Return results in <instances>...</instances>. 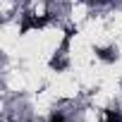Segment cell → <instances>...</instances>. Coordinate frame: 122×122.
I'll return each mask as SVG.
<instances>
[{
	"label": "cell",
	"mask_w": 122,
	"mask_h": 122,
	"mask_svg": "<svg viewBox=\"0 0 122 122\" xmlns=\"http://www.w3.org/2000/svg\"><path fill=\"white\" fill-rule=\"evenodd\" d=\"M50 22L48 15H22V22H19V34H29L31 29H43L46 24Z\"/></svg>",
	"instance_id": "obj_1"
},
{
	"label": "cell",
	"mask_w": 122,
	"mask_h": 122,
	"mask_svg": "<svg viewBox=\"0 0 122 122\" xmlns=\"http://www.w3.org/2000/svg\"><path fill=\"white\" fill-rule=\"evenodd\" d=\"M91 3H108V0H91Z\"/></svg>",
	"instance_id": "obj_5"
},
{
	"label": "cell",
	"mask_w": 122,
	"mask_h": 122,
	"mask_svg": "<svg viewBox=\"0 0 122 122\" xmlns=\"http://www.w3.org/2000/svg\"><path fill=\"white\" fill-rule=\"evenodd\" d=\"M105 122H122V115L117 110H105Z\"/></svg>",
	"instance_id": "obj_3"
},
{
	"label": "cell",
	"mask_w": 122,
	"mask_h": 122,
	"mask_svg": "<svg viewBox=\"0 0 122 122\" xmlns=\"http://www.w3.org/2000/svg\"><path fill=\"white\" fill-rule=\"evenodd\" d=\"M96 55L101 60H105V62H115V60H117V53L112 48H96Z\"/></svg>",
	"instance_id": "obj_2"
},
{
	"label": "cell",
	"mask_w": 122,
	"mask_h": 122,
	"mask_svg": "<svg viewBox=\"0 0 122 122\" xmlns=\"http://www.w3.org/2000/svg\"><path fill=\"white\" fill-rule=\"evenodd\" d=\"M48 122H67V120H65V115H62V112H53Z\"/></svg>",
	"instance_id": "obj_4"
}]
</instances>
